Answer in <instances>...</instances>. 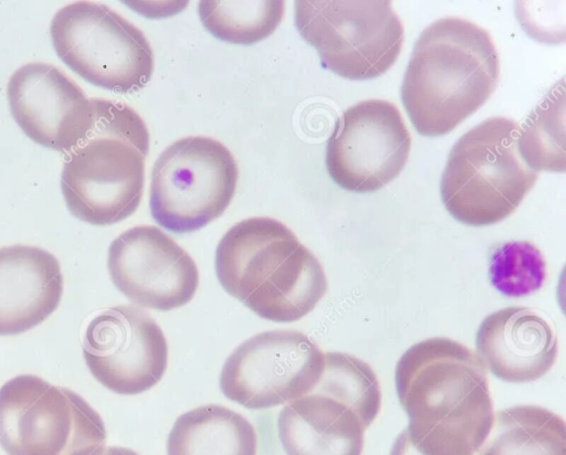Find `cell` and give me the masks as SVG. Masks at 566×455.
Listing matches in <instances>:
<instances>
[{
	"mask_svg": "<svg viewBox=\"0 0 566 455\" xmlns=\"http://www.w3.org/2000/svg\"><path fill=\"white\" fill-rule=\"evenodd\" d=\"M478 355L496 378L509 383L533 382L554 367L557 337L548 321L528 307L511 306L480 324Z\"/></svg>",
	"mask_w": 566,
	"mask_h": 455,
	"instance_id": "9a60e30c",
	"label": "cell"
},
{
	"mask_svg": "<svg viewBox=\"0 0 566 455\" xmlns=\"http://www.w3.org/2000/svg\"><path fill=\"white\" fill-rule=\"evenodd\" d=\"M91 100V125L66 154L61 189L72 215L103 226L125 220L140 203L149 133L128 105Z\"/></svg>",
	"mask_w": 566,
	"mask_h": 455,
	"instance_id": "277c9868",
	"label": "cell"
},
{
	"mask_svg": "<svg viewBox=\"0 0 566 455\" xmlns=\"http://www.w3.org/2000/svg\"><path fill=\"white\" fill-rule=\"evenodd\" d=\"M520 127L491 117L463 134L451 148L440 193L448 212L463 224L484 226L510 216L537 180L517 150Z\"/></svg>",
	"mask_w": 566,
	"mask_h": 455,
	"instance_id": "5b68a950",
	"label": "cell"
},
{
	"mask_svg": "<svg viewBox=\"0 0 566 455\" xmlns=\"http://www.w3.org/2000/svg\"><path fill=\"white\" fill-rule=\"evenodd\" d=\"M499 74L490 33L465 19L442 18L430 23L415 43L401 100L420 135L443 136L486 103Z\"/></svg>",
	"mask_w": 566,
	"mask_h": 455,
	"instance_id": "7a4b0ae2",
	"label": "cell"
},
{
	"mask_svg": "<svg viewBox=\"0 0 566 455\" xmlns=\"http://www.w3.org/2000/svg\"><path fill=\"white\" fill-rule=\"evenodd\" d=\"M63 275L49 251L24 244L0 247V336L43 322L59 307Z\"/></svg>",
	"mask_w": 566,
	"mask_h": 455,
	"instance_id": "2e32d148",
	"label": "cell"
},
{
	"mask_svg": "<svg viewBox=\"0 0 566 455\" xmlns=\"http://www.w3.org/2000/svg\"><path fill=\"white\" fill-rule=\"evenodd\" d=\"M325 353L297 330L254 335L227 358L220 373L226 398L247 409L262 410L308 394L319 381Z\"/></svg>",
	"mask_w": 566,
	"mask_h": 455,
	"instance_id": "30bf717a",
	"label": "cell"
},
{
	"mask_svg": "<svg viewBox=\"0 0 566 455\" xmlns=\"http://www.w3.org/2000/svg\"><path fill=\"white\" fill-rule=\"evenodd\" d=\"M313 390L349 405L366 428L380 411L381 391L375 371L367 362L349 353H325L324 371Z\"/></svg>",
	"mask_w": 566,
	"mask_h": 455,
	"instance_id": "44dd1931",
	"label": "cell"
},
{
	"mask_svg": "<svg viewBox=\"0 0 566 455\" xmlns=\"http://www.w3.org/2000/svg\"><path fill=\"white\" fill-rule=\"evenodd\" d=\"M479 455H566V424L539 405H514L494 414Z\"/></svg>",
	"mask_w": 566,
	"mask_h": 455,
	"instance_id": "d6986e66",
	"label": "cell"
},
{
	"mask_svg": "<svg viewBox=\"0 0 566 455\" xmlns=\"http://www.w3.org/2000/svg\"><path fill=\"white\" fill-rule=\"evenodd\" d=\"M395 382L408 415V437L419 453H478L494 420L488 371L478 352L446 337L421 340L398 360Z\"/></svg>",
	"mask_w": 566,
	"mask_h": 455,
	"instance_id": "6da1fadb",
	"label": "cell"
},
{
	"mask_svg": "<svg viewBox=\"0 0 566 455\" xmlns=\"http://www.w3.org/2000/svg\"><path fill=\"white\" fill-rule=\"evenodd\" d=\"M295 27L322 64L349 80L386 73L398 59L403 24L387 0H297Z\"/></svg>",
	"mask_w": 566,
	"mask_h": 455,
	"instance_id": "8992f818",
	"label": "cell"
},
{
	"mask_svg": "<svg viewBox=\"0 0 566 455\" xmlns=\"http://www.w3.org/2000/svg\"><path fill=\"white\" fill-rule=\"evenodd\" d=\"M254 426L227 406L206 404L181 414L167 440V455H256Z\"/></svg>",
	"mask_w": 566,
	"mask_h": 455,
	"instance_id": "ac0fdd59",
	"label": "cell"
},
{
	"mask_svg": "<svg viewBox=\"0 0 566 455\" xmlns=\"http://www.w3.org/2000/svg\"><path fill=\"white\" fill-rule=\"evenodd\" d=\"M390 455H422L411 444L406 428L395 440Z\"/></svg>",
	"mask_w": 566,
	"mask_h": 455,
	"instance_id": "cb8c5ba5",
	"label": "cell"
},
{
	"mask_svg": "<svg viewBox=\"0 0 566 455\" xmlns=\"http://www.w3.org/2000/svg\"><path fill=\"white\" fill-rule=\"evenodd\" d=\"M238 178L234 156L222 142L205 136L178 139L154 163L151 216L168 231L195 232L226 211Z\"/></svg>",
	"mask_w": 566,
	"mask_h": 455,
	"instance_id": "9c48e42d",
	"label": "cell"
},
{
	"mask_svg": "<svg viewBox=\"0 0 566 455\" xmlns=\"http://www.w3.org/2000/svg\"><path fill=\"white\" fill-rule=\"evenodd\" d=\"M107 269L132 303L161 311L189 303L199 285L192 257L154 225H137L118 235L108 247Z\"/></svg>",
	"mask_w": 566,
	"mask_h": 455,
	"instance_id": "4fadbf2b",
	"label": "cell"
},
{
	"mask_svg": "<svg viewBox=\"0 0 566 455\" xmlns=\"http://www.w3.org/2000/svg\"><path fill=\"white\" fill-rule=\"evenodd\" d=\"M365 430L349 405L316 390L290 402L277 416L287 455H361Z\"/></svg>",
	"mask_w": 566,
	"mask_h": 455,
	"instance_id": "e0dca14e",
	"label": "cell"
},
{
	"mask_svg": "<svg viewBox=\"0 0 566 455\" xmlns=\"http://www.w3.org/2000/svg\"><path fill=\"white\" fill-rule=\"evenodd\" d=\"M489 278L492 286L504 296H527L544 285L546 262L534 244L527 241H510L493 250Z\"/></svg>",
	"mask_w": 566,
	"mask_h": 455,
	"instance_id": "603a6c76",
	"label": "cell"
},
{
	"mask_svg": "<svg viewBox=\"0 0 566 455\" xmlns=\"http://www.w3.org/2000/svg\"><path fill=\"white\" fill-rule=\"evenodd\" d=\"M105 441L101 415L73 390L33 374L0 388V446L8 455H86Z\"/></svg>",
	"mask_w": 566,
	"mask_h": 455,
	"instance_id": "52a82bcc",
	"label": "cell"
},
{
	"mask_svg": "<svg viewBox=\"0 0 566 455\" xmlns=\"http://www.w3.org/2000/svg\"><path fill=\"white\" fill-rule=\"evenodd\" d=\"M214 266L228 294L275 322L300 320L327 290L319 261L273 218H249L231 226L217 246Z\"/></svg>",
	"mask_w": 566,
	"mask_h": 455,
	"instance_id": "3957f363",
	"label": "cell"
},
{
	"mask_svg": "<svg viewBox=\"0 0 566 455\" xmlns=\"http://www.w3.org/2000/svg\"><path fill=\"white\" fill-rule=\"evenodd\" d=\"M198 12L216 38L234 44H253L270 36L284 15L281 0H202Z\"/></svg>",
	"mask_w": 566,
	"mask_h": 455,
	"instance_id": "ffe728a7",
	"label": "cell"
},
{
	"mask_svg": "<svg viewBox=\"0 0 566 455\" xmlns=\"http://www.w3.org/2000/svg\"><path fill=\"white\" fill-rule=\"evenodd\" d=\"M86 455H139L135 451L122 446L101 445Z\"/></svg>",
	"mask_w": 566,
	"mask_h": 455,
	"instance_id": "d4e9b609",
	"label": "cell"
},
{
	"mask_svg": "<svg viewBox=\"0 0 566 455\" xmlns=\"http://www.w3.org/2000/svg\"><path fill=\"white\" fill-rule=\"evenodd\" d=\"M83 357L91 374L109 391L134 395L156 385L168 364L158 324L134 306H114L88 324Z\"/></svg>",
	"mask_w": 566,
	"mask_h": 455,
	"instance_id": "7c38bea8",
	"label": "cell"
},
{
	"mask_svg": "<svg viewBox=\"0 0 566 455\" xmlns=\"http://www.w3.org/2000/svg\"><path fill=\"white\" fill-rule=\"evenodd\" d=\"M50 33L59 57L95 86L132 93L153 75L154 53L144 33L105 4L64 6L54 14Z\"/></svg>",
	"mask_w": 566,
	"mask_h": 455,
	"instance_id": "ba28073f",
	"label": "cell"
},
{
	"mask_svg": "<svg viewBox=\"0 0 566 455\" xmlns=\"http://www.w3.org/2000/svg\"><path fill=\"white\" fill-rule=\"evenodd\" d=\"M411 136L398 107L385 99H366L337 119L326 145L331 178L352 192H374L399 176Z\"/></svg>",
	"mask_w": 566,
	"mask_h": 455,
	"instance_id": "8fae6325",
	"label": "cell"
},
{
	"mask_svg": "<svg viewBox=\"0 0 566 455\" xmlns=\"http://www.w3.org/2000/svg\"><path fill=\"white\" fill-rule=\"evenodd\" d=\"M7 96L11 114L34 142L67 154L87 131L91 98L55 65L31 62L10 76Z\"/></svg>",
	"mask_w": 566,
	"mask_h": 455,
	"instance_id": "5bb4252c",
	"label": "cell"
},
{
	"mask_svg": "<svg viewBox=\"0 0 566 455\" xmlns=\"http://www.w3.org/2000/svg\"><path fill=\"white\" fill-rule=\"evenodd\" d=\"M564 88L555 86L518 131L517 150L535 172L565 171Z\"/></svg>",
	"mask_w": 566,
	"mask_h": 455,
	"instance_id": "7402d4cb",
	"label": "cell"
}]
</instances>
